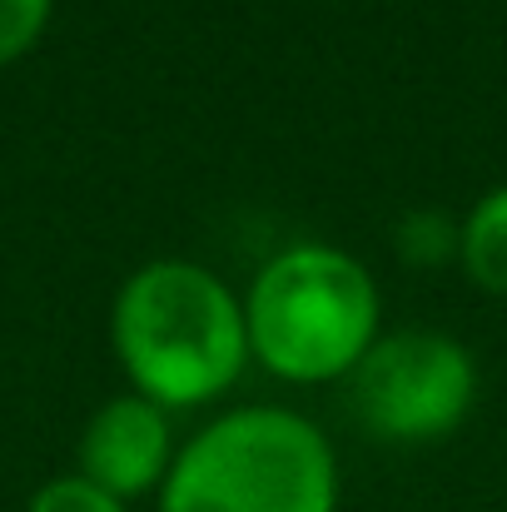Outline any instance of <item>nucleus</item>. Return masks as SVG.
Segmentation results:
<instances>
[{"label":"nucleus","instance_id":"1","mask_svg":"<svg viewBox=\"0 0 507 512\" xmlns=\"http://www.w3.org/2000/svg\"><path fill=\"white\" fill-rule=\"evenodd\" d=\"M110 348L135 393L165 413L224 398L249 368L244 294L209 264L150 259L110 304Z\"/></svg>","mask_w":507,"mask_h":512},{"label":"nucleus","instance_id":"2","mask_svg":"<svg viewBox=\"0 0 507 512\" xmlns=\"http://www.w3.org/2000/svg\"><path fill=\"white\" fill-rule=\"evenodd\" d=\"M249 358L279 383H348L363 353L383 339V294L363 259L304 239L269 254L244 289Z\"/></svg>","mask_w":507,"mask_h":512},{"label":"nucleus","instance_id":"3","mask_svg":"<svg viewBox=\"0 0 507 512\" xmlns=\"http://www.w3.org/2000/svg\"><path fill=\"white\" fill-rule=\"evenodd\" d=\"M338 453L329 433L274 403L209 418L169 468L160 512H338Z\"/></svg>","mask_w":507,"mask_h":512},{"label":"nucleus","instance_id":"4","mask_svg":"<svg viewBox=\"0 0 507 512\" xmlns=\"http://www.w3.org/2000/svg\"><path fill=\"white\" fill-rule=\"evenodd\" d=\"M368 438L418 448L458 433L478 403V358L443 329H383L348 378Z\"/></svg>","mask_w":507,"mask_h":512},{"label":"nucleus","instance_id":"5","mask_svg":"<svg viewBox=\"0 0 507 512\" xmlns=\"http://www.w3.org/2000/svg\"><path fill=\"white\" fill-rule=\"evenodd\" d=\"M174 458H179V438H174L169 413L130 388V393L105 398L90 413L80 433L75 473L120 503H140V498H160Z\"/></svg>","mask_w":507,"mask_h":512},{"label":"nucleus","instance_id":"6","mask_svg":"<svg viewBox=\"0 0 507 512\" xmlns=\"http://www.w3.org/2000/svg\"><path fill=\"white\" fill-rule=\"evenodd\" d=\"M458 264H463V274H468L488 299H507V184L488 189V194L463 214Z\"/></svg>","mask_w":507,"mask_h":512},{"label":"nucleus","instance_id":"7","mask_svg":"<svg viewBox=\"0 0 507 512\" xmlns=\"http://www.w3.org/2000/svg\"><path fill=\"white\" fill-rule=\"evenodd\" d=\"M458 249H463V219L448 209H408L393 229V254L408 269L458 264Z\"/></svg>","mask_w":507,"mask_h":512},{"label":"nucleus","instance_id":"8","mask_svg":"<svg viewBox=\"0 0 507 512\" xmlns=\"http://www.w3.org/2000/svg\"><path fill=\"white\" fill-rule=\"evenodd\" d=\"M25 512H130V503L110 498L105 488H95L80 473H60V478L35 488V498H30Z\"/></svg>","mask_w":507,"mask_h":512},{"label":"nucleus","instance_id":"9","mask_svg":"<svg viewBox=\"0 0 507 512\" xmlns=\"http://www.w3.org/2000/svg\"><path fill=\"white\" fill-rule=\"evenodd\" d=\"M55 0H0V65H15L30 55L50 25Z\"/></svg>","mask_w":507,"mask_h":512}]
</instances>
